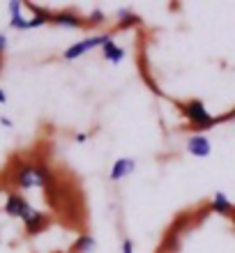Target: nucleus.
<instances>
[{
	"label": "nucleus",
	"mask_w": 235,
	"mask_h": 253,
	"mask_svg": "<svg viewBox=\"0 0 235 253\" xmlns=\"http://www.w3.org/2000/svg\"><path fill=\"white\" fill-rule=\"evenodd\" d=\"M93 249H94V237L93 235H79L69 251L72 253H90Z\"/></svg>",
	"instance_id": "11"
},
{
	"label": "nucleus",
	"mask_w": 235,
	"mask_h": 253,
	"mask_svg": "<svg viewBox=\"0 0 235 253\" xmlns=\"http://www.w3.org/2000/svg\"><path fill=\"white\" fill-rule=\"evenodd\" d=\"M101 53H104V58L111 62H120L122 58H125V48H120L118 44L113 42V37L108 42H104V46H101Z\"/></svg>",
	"instance_id": "9"
},
{
	"label": "nucleus",
	"mask_w": 235,
	"mask_h": 253,
	"mask_svg": "<svg viewBox=\"0 0 235 253\" xmlns=\"http://www.w3.org/2000/svg\"><path fill=\"white\" fill-rule=\"evenodd\" d=\"M5 48H7V37L2 33H0V55L5 53Z\"/></svg>",
	"instance_id": "15"
},
{
	"label": "nucleus",
	"mask_w": 235,
	"mask_h": 253,
	"mask_svg": "<svg viewBox=\"0 0 235 253\" xmlns=\"http://www.w3.org/2000/svg\"><path fill=\"white\" fill-rule=\"evenodd\" d=\"M7 9H9V16H21V12H23V2H19V0H12V2H7Z\"/></svg>",
	"instance_id": "12"
},
{
	"label": "nucleus",
	"mask_w": 235,
	"mask_h": 253,
	"mask_svg": "<svg viewBox=\"0 0 235 253\" xmlns=\"http://www.w3.org/2000/svg\"><path fill=\"white\" fill-rule=\"evenodd\" d=\"M0 69H2V55H0Z\"/></svg>",
	"instance_id": "19"
},
{
	"label": "nucleus",
	"mask_w": 235,
	"mask_h": 253,
	"mask_svg": "<svg viewBox=\"0 0 235 253\" xmlns=\"http://www.w3.org/2000/svg\"><path fill=\"white\" fill-rule=\"evenodd\" d=\"M122 253H134V242L129 240V237L122 240Z\"/></svg>",
	"instance_id": "14"
},
{
	"label": "nucleus",
	"mask_w": 235,
	"mask_h": 253,
	"mask_svg": "<svg viewBox=\"0 0 235 253\" xmlns=\"http://www.w3.org/2000/svg\"><path fill=\"white\" fill-rule=\"evenodd\" d=\"M134 168H136L134 159H129V157H120V159H115V164L111 166L108 177H111V182H120V180H125L129 173H134Z\"/></svg>",
	"instance_id": "7"
},
{
	"label": "nucleus",
	"mask_w": 235,
	"mask_h": 253,
	"mask_svg": "<svg viewBox=\"0 0 235 253\" xmlns=\"http://www.w3.org/2000/svg\"><path fill=\"white\" fill-rule=\"evenodd\" d=\"M9 26H12L14 30H28V28H30V26H28V21L23 19V16H14Z\"/></svg>",
	"instance_id": "13"
},
{
	"label": "nucleus",
	"mask_w": 235,
	"mask_h": 253,
	"mask_svg": "<svg viewBox=\"0 0 235 253\" xmlns=\"http://www.w3.org/2000/svg\"><path fill=\"white\" fill-rule=\"evenodd\" d=\"M210 207H212L215 212H219V214H233V205H231V200L226 198V193L224 191H217L215 196H212Z\"/></svg>",
	"instance_id": "10"
},
{
	"label": "nucleus",
	"mask_w": 235,
	"mask_h": 253,
	"mask_svg": "<svg viewBox=\"0 0 235 253\" xmlns=\"http://www.w3.org/2000/svg\"><path fill=\"white\" fill-rule=\"evenodd\" d=\"M23 223H26V233L30 235V237H35V235L44 233V230L48 228V216L44 212H37V210H35L33 216H30L28 221H23Z\"/></svg>",
	"instance_id": "8"
},
{
	"label": "nucleus",
	"mask_w": 235,
	"mask_h": 253,
	"mask_svg": "<svg viewBox=\"0 0 235 253\" xmlns=\"http://www.w3.org/2000/svg\"><path fill=\"white\" fill-rule=\"evenodd\" d=\"M51 23H53V26H60V28H74V30L90 26L86 19H81L79 12H74V9H60V12H51Z\"/></svg>",
	"instance_id": "5"
},
{
	"label": "nucleus",
	"mask_w": 235,
	"mask_h": 253,
	"mask_svg": "<svg viewBox=\"0 0 235 253\" xmlns=\"http://www.w3.org/2000/svg\"><path fill=\"white\" fill-rule=\"evenodd\" d=\"M180 111L191 125V129H196V131H205V129H210V126H215L219 122V118L210 115V111L205 108V104L201 99L185 101V104H180Z\"/></svg>",
	"instance_id": "2"
},
{
	"label": "nucleus",
	"mask_w": 235,
	"mask_h": 253,
	"mask_svg": "<svg viewBox=\"0 0 235 253\" xmlns=\"http://www.w3.org/2000/svg\"><path fill=\"white\" fill-rule=\"evenodd\" d=\"M5 101H7V94H5V90L0 87V104H5Z\"/></svg>",
	"instance_id": "18"
},
{
	"label": "nucleus",
	"mask_w": 235,
	"mask_h": 253,
	"mask_svg": "<svg viewBox=\"0 0 235 253\" xmlns=\"http://www.w3.org/2000/svg\"><path fill=\"white\" fill-rule=\"evenodd\" d=\"M88 21H104V14H101V12H93Z\"/></svg>",
	"instance_id": "16"
},
{
	"label": "nucleus",
	"mask_w": 235,
	"mask_h": 253,
	"mask_svg": "<svg viewBox=\"0 0 235 253\" xmlns=\"http://www.w3.org/2000/svg\"><path fill=\"white\" fill-rule=\"evenodd\" d=\"M187 152L191 154V157H201V159L210 157L212 145H210L208 136H203V133H194V136H189L187 138Z\"/></svg>",
	"instance_id": "6"
},
{
	"label": "nucleus",
	"mask_w": 235,
	"mask_h": 253,
	"mask_svg": "<svg viewBox=\"0 0 235 253\" xmlns=\"http://www.w3.org/2000/svg\"><path fill=\"white\" fill-rule=\"evenodd\" d=\"M2 210H5V214H9L14 219H21V221H28L35 212V207L30 205L19 191L7 193V200H5V207H2Z\"/></svg>",
	"instance_id": "4"
},
{
	"label": "nucleus",
	"mask_w": 235,
	"mask_h": 253,
	"mask_svg": "<svg viewBox=\"0 0 235 253\" xmlns=\"http://www.w3.org/2000/svg\"><path fill=\"white\" fill-rule=\"evenodd\" d=\"M88 140V133H76V143H86Z\"/></svg>",
	"instance_id": "17"
},
{
	"label": "nucleus",
	"mask_w": 235,
	"mask_h": 253,
	"mask_svg": "<svg viewBox=\"0 0 235 253\" xmlns=\"http://www.w3.org/2000/svg\"><path fill=\"white\" fill-rule=\"evenodd\" d=\"M113 37V35H93V37H88V40H81V42H74L69 48H65V53H62V58L65 60H76V58H81L83 53H88V51H93V48H101L104 46V42H108Z\"/></svg>",
	"instance_id": "3"
},
{
	"label": "nucleus",
	"mask_w": 235,
	"mask_h": 253,
	"mask_svg": "<svg viewBox=\"0 0 235 253\" xmlns=\"http://www.w3.org/2000/svg\"><path fill=\"white\" fill-rule=\"evenodd\" d=\"M51 182V168L42 161H28L21 164L14 173V187L16 189H42Z\"/></svg>",
	"instance_id": "1"
}]
</instances>
